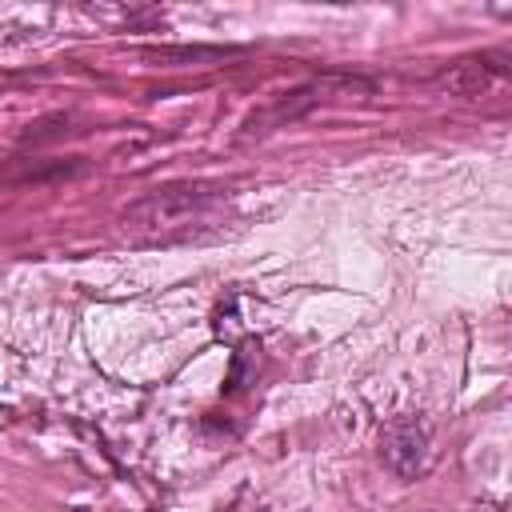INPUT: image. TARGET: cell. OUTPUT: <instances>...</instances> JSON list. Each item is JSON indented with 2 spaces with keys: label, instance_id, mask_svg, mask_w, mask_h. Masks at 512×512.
<instances>
[{
  "label": "cell",
  "instance_id": "6da1fadb",
  "mask_svg": "<svg viewBox=\"0 0 512 512\" xmlns=\"http://www.w3.org/2000/svg\"><path fill=\"white\" fill-rule=\"evenodd\" d=\"M220 208H224L220 188L180 184V188H164V192H152L140 204H132L124 212V224L136 240L168 244V240H188V236L220 228Z\"/></svg>",
  "mask_w": 512,
  "mask_h": 512
}]
</instances>
